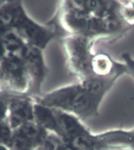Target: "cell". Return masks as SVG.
<instances>
[{
	"instance_id": "obj_1",
	"label": "cell",
	"mask_w": 134,
	"mask_h": 150,
	"mask_svg": "<svg viewBox=\"0 0 134 150\" xmlns=\"http://www.w3.org/2000/svg\"><path fill=\"white\" fill-rule=\"evenodd\" d=\"M53 21L66 35H82L96 42L116 41L130 29L122 19L120 1H62Z\"/></svg>"
},
{
	"instance_id": "obj_2",
	"label": "cell",
	"mask_w": 134,
	"mask_h": 150,
	"mask_svg": "<svg viewBox=\"0 0 134 150\" xmlns=\"http://www.w3.org/2000/svg\"><path fill=\"white\" fill-rule=\"evenodd\" d=\"M125 74H127L126 67L120 62L116 70L108 76L79 81L42 94L34 99L47 107L70 113L80 120L91 119L98 116L103 98Z\"/></svg>"
},
{
	"instance_id": "obj_3",
	"label": "cell",
	"mask_w": 134,
	"mask_h": 150,
	"mask_svg": "<svg viewBox=\"0 0 134 150\" xmlns=\"http://www.w3.org/2000/svg\"><path fill=\"white\" fill-rule=\"evenodd\" d=\"M59 40L64 52L67 67L71 74L78 81L97 77L93 71V62L96 55L93 49L95 41L76 35H65Z\"/></svg>"
},
{
	"instance_id": "obj_4",
	"label": "cell",
	"mask_w": 134,
	"mask_h": 150,
	"mask_svg": "<svg viewBox=\"0 0 134 150\" xmlns=\"http://www.w3.org/2000/svg\"><path fill=\"white\" fill-rule=\"evenodd\" d=\"M54 110V109H53ZM56 120L55 134L73 150H102L94 134L74 115L54 110Z\"/></svg>"
},
{
	"instance_id": "obj_5",
	"label": "cell",
	"mask_w": 134,
	"mask_h": 150,
	"mask_svg": "<svg viewBox=\"0 0 134 150\" xmlns=\"http://www.w3.org/2000/svg\"><path fill=\"white\" fill-rule=\"evenodd\" d=\"M30 81L23 57L7 54L0 62V92L29 96Z\"/></svg>"
},
{
	"instance_id": "obj_6",
	"label": "cell",
	"mask_w": 134,
	"mask_h": 150,
	"mask_svg": "<svg viewBox=\"0 0 134 150\" xmlns=\"http://www.w3.org/2000/svg\"><path fill=\"white\" fill-rule=\"evenodd\" d=\"M43 52L38 48L28 46L23 57L30 81L29 96L33 98L42 95V84L48 74Z\"/></svg>"
},
{
	"instance_id": "obj_7",
	"label": "cell",
	"mask_w": 134,
	"mask_h": 150,
	"mask_svg": "<svg viewBox=\"0 0 134 150\" xmlns=\"http://www.w3.org/2000/svg\"><path fill=\"white\" fill-rule=\"evenodd\" d=\"M7 94V93H6ZM6 120L13 131L34 120L35 99L27 95L8 94Z\"/></svg>"
},
{
	"instance_id": "obj_8",
	"label": "cell",
	"mask_w": 134,
	"mask_h": 150,
	"mask_svg": "<svg viewBox=\"0 0 134 150\" xmlns=\"http://www.w3.org/2000/svg\"><path fill=\"white\" fill-rule=\"evenodd\" d=\"M14 133L23 138L36 149L49 132L46 131L35 120H33L24 124L23 126L14 131Z\"/></svg>"
},
{
	"instance_id": "obj_9",
	"label": "cell",
	"mask_w": 134,
	"mask_h": 150,
	"mask_svg": "<svg viewBox=\"0 0 134 150\" xmlns=\"http://www.w3.org/2000/svg\"><path fill=\"white\" fill-rule=\"evenodd\" d=\"M14 134V131L8 124L6 120L0 123V145L8 148Z\"/></svg>"
},
{
	"instance_id": "obj_10",
	"label": "cell",
	"mask_w": 134,
	"mask_h": 150,
	"mask_svg": "<svg viewBox=\"0 0 134 150\" xmlns=\"http://www.w3.org/2000/svg\"><path fill=\"white\" fill-rule=\"evenodd\" d=\"M8 100H9L8 94L0 92V123L6 120Z\"/></svg>"
},
{
	"instance_id": "obj_11",
	"label": "cell",
	"mask_w": 134,
	"mask_h": 150,
	"mask_svg": "<svg viewBox=\"0 0 134 150\" xmlns=\"http://www.w3.org/2000/svg\"><path fill=\"white\" fill-rule=\"evenodd\" d=\"M122 61L126 67L127 74L129 75L134 79V59L129 52H124L122 55Z\"/></svg>"
},
{
	"instance_id": "obj_12",
	"label": "cell",
	"mask_w": 134,
	"mask_h": 150,
	"mask_svg": "<svg viewBox=\"0 0 134 150\" xmlns=\"http://www.w3.org/2000/svg\"><path fill=\"white\" fill-rule=\"evenodd\" d=\"M0 150H9L6 146H4V145H0Z\"/></svg>"
},
{
	"instance_id": "obj_13",
	"label": "cell",
	"mask_w": 134,
	"mask_h": 150,
	"mask_svg": "<svg viewBox=\"0 0 134 150\" xmlns=\"http://www.w3.org/2000/svg\"><path fill=\"white\" fill-rule=\"evenodd\" d=\"M133 130H134V128H133Z\"/></svg>"
}]
</instances>
